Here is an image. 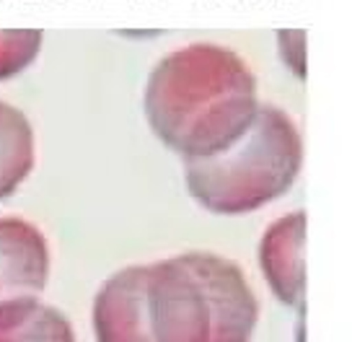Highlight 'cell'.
Wrapping results in <instances>:
<instances>
[{
  "instance_id": "cell-3",
  "label": "cell",
  "mask_w": 352,
  "mask_h": 342,
  "mask_svg": "<svg viewBox=\"0 0 352 342\" xmlns=\"http://www.w3.org/2000/svg\"><path fill=\"white\" fill-rule=\"evenodd\" d=\"M303 161L296 122L272 104H259L252 127L223 153L187 158L189 195L218 215L259 210L293 187Z\"/></svg>"
},
{
  "instance_id": "cell-1",
  "label": "cell",
  "mask_w": 352,
  "mask_h": 342,
  "mask_svg": "<svg viewBox=\"0 0 352 342\" xmlns=\"http://www.w3.org/2000/svg\"><path fill=\"white\" fill-rule=\"evenodd\" d=\"M259 306L236 262L176 254L111 275L94 303L99 342H249Z\"/></svg>"
},
{
  "instance_id": "cell-4",
  "label": "cell",
  "mask_w": 352,
  "mask_h": 342,
  "mask_svg": "<svg viewBox=\"0 0 352 342\" xmlns=\"http://www.w3.org/2000/svg\"><path fill=\"white\" fill-rule=\"evenodd\" d=\"M50 252L42 231L23 218H0V306L36 298L47 286Z\"/></svg>"
},
{
  "instance_id": "cell-6",
  "label": "cell",
  "mask_w": 352,
  "mask_h": 342,
  "mask_svg": "<svg viewBox=\"0 0 352 342\" xmlns=\"http://www.w3.org/2000/svg\"><path fill=\"white\" fill-rule=\"evenodd\" d=\"M0 342H76L70 321L39 298H19L0 306Z\"/></svg>"
},
{
  "instance_id": "cell-5",
  "label": "cell",
  "mask_w": 352,
  "mask_h": 342,
  "mask_svg": "<svg viewBox=\"0 0 352 342\" xmlns=\"http://www.w3.org/2000/svg\"><path fill=\"white\" fill-rule=\"evenodd\" d=\"M303 239H306V213L298 210L283 215L264 231L259 246L262 272L270 280L275 296L287 306H303L306 267H303Z\"/></svg>"
},
{
  "instance_id": "cell-2",
  "label": "cell",
  "mask_w": 352,
  "mask_h": 342,
  "mask_svg": "<svg viewBox=\"0 0 352 342\" xmlns=\"http://www.w3.org/2000/svg\"><path fill=\"white\" fill-rule=\"evenodd\" d=\"M143 107L161 143L184 161L205 158L252 127L259 111L256 78L233 50L195 42L153 67Z\"/></svg>"
},
{
  "instance_id": "cell-8",
  "label": "cell",
  "mask_w": 352,
  "mask_h": 342,
  "mask_svg": "<svg viewBox=\"0 0 352 342\" xmlns=\"http://www.w3.org/2000/svg\"><path fill=\"white\" fill-rule=\"evenodd\" d=\"M39 29H0V81L19 76L42 50Z\"/></svg>"
},
{
  "instance_id": "cell-7",
  "label": "cell",
  "mask_w": 352,
  "mask_h": 342,
  "mask_svg": "<svg viewBox=\"0 0 352 342\" xmlns=\"http://www.w3.org/2000/svg\"><path fill=\"white\" fill-rule=\"evenodd\" d=\"M34 169V130L26 114L0 101V200L11 197Z\"/></svg>"
}]
</instances>
